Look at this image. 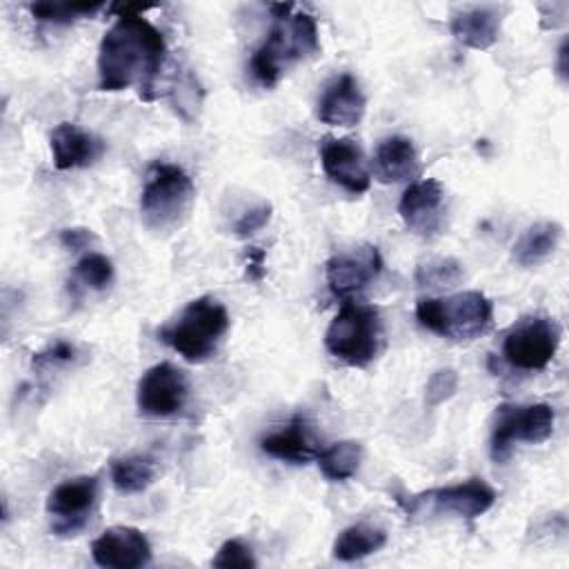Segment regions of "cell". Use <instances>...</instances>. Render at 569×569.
I'll return each instance as SVG.
<instances>
[{"label": "cell", "mask_w": 569, "mask_h": 569, "mask_svg": "<svg viewBox=\"0 0 569 569\" xmlns=\"http://www.w3.org/2000/svg\"><path fill=\"white\" fill-rule=\"evenodd\" d=\"M167 42L144 16H118L98 47V89L122 91L138 84L151 89L164 64Z\"/></svg>", "instance_id": "obj_1"}, {"label": "cell", "mask_w": 569, "mask_h": 569, "mask_svg": "<svg viewBox=\"0 0 569 569\" xmlns=\"http://www.w3.org/2000/svg\"><path fill=\"white\" fill-rule=\"evenodd\" d=\"M291 9L293 4H271L273 24L249 60L251 76L262 87H273L289 64L320 51L318 24L313 16L305 11L291 13Z\"/></svg>", "instance_id": "obj_2"}, {"label": "cell", "mask_w": 569, "mask_h": 569, "mask_svg": "<svg viewBox=\"0 0 569 569\" xmlns=\"http://www.w3.org/2000/svg\"><path fill=\"white\" fill-rule=\"evenodd\" d=\"M229 331L227 307L213 296H200L162 327L156 336L189 362L209 360Z\"/></svg>", "instance_id": "obj_3"}, {"label": "cell", "mask_w": 569, "mask_h": 569, "mask_svg": "<svg viewBox=\"0 0 569 569\" xmlns=\"http://www.w3.org/2000/svg\"><path fill=\"white\" fill-rule=\"evenodd\" d=\"M196 200V187L189 173L171 162H156L149 169L140 193L142 222L153 231L180 227Z\"/></svg>", "instance_id": "obj_4"}, {"label": "cell", "mask_w": 569, "mask_h": 569, "mask_svg": "<svg viewBox=\"0 0 569 569\" xmlns=\"http://www.w3.org/2000/svg\"><path fill=\"white\" fill-rule=\"evenodd\" d=\"M418 322L449 340H473L487 331L493 318L491 300L480 291H462L449 298H420Z\"/></svg>", "instance_id": "obj_5"}, {"label": "cell", "mask_w": 569, "mask_h": 569, "mask_svg": "<svg viewBox=\"0 0 569 569\" xmlns=\"http://www.w3.org/2000/svg\"><path fill=\"white\" fill-rule=\"evenodd\" d=\"M382 322L371 305L345 302L325 331L327 351L349 367H367L380 351Z\"/></svg>", "instance_id": "obj_6"}, {"label": "cell", "mask_w": 569, "mask_h": 569, "mask_svg": "<svg viewBox=\"0 0 569 569\" xmlns=\"http://www.w3.org/2000/svg\"><path fill=\"white\" fill-rule=\"evenodd\" d=\"M556 413L547 402L533 405H500L496 407L491 422L489 451L493 462H505L511 456L516 442L538 445L551 438Z\"/></svg>", "instance_id": "obj_7"}, {"label": "cell", "mask_w": 569, "mask_h": 569, "mask_svg": "<svg viewBox=\"0 0 569 569\" xmlns=\"http://www.w3.org/2000/svg\"><path fill=\"white\" fill-rule=\"evenodd\" d=\"M496 489L487 485L482 478H469L465 482H456L449 487L429 489L409 500H402L405 513L409 518L416 516H456V518H478L489 511L496 502Z\"/></svg>", "instance_id": "obj_8"}, {"label": "cell", "mask_w": 569, "mask_h": 569, "mask_svg": "<svg viewBox=\"0 0 569 569\" xmlns=\"http://www.w3.org/2000/svg\"><path fill=\"white\" fill-rule=\"evenodd\" d=\"M562 340V327L549 316H529L516 322L502 340L505 360L520 371L545 369Z\"/></svg>", "instance_id": "obj_9"}, {"label": "cell", "mask_w": 569, "mask_h": 569, "mask_svg": "<svg viewBox=\"0 0 569 569\" xmlns=\"http://www.w3.org/2000/svg\"><path fill=\"white\" fill-rule=\"evenodd\" d=\"M100 496L98 476H78L60 482L47 498L51 531L60 538L78 536L91 520Z\"/></svg>", "instance_id": "obj_10"}, {"label": "cell", "mask_w": 569, "mask_h": 569, "mask_svg": "<svg viewBox=\"0 0 569 569\" xmlns=\"http://www.w3.org/2000/svg\"><path fill=\"white\" fill-rule=\"evenodd\" d=\"M189 396V380L182 369L171 362L149 367L136 387V405L142 416L169 418L178 413Z\"/></svg>", "instance_id": "obj_11"}, {"label": "cell", "mask_w": 569, "mask_h": 569, "mask_svg": "<svg viewBox=\"0 0 569 569\" xmlns=\"http://www.w3.org/2000/svg\"><path fill=\"white\" fill-rule=\"evenodd\" d=\"M382 271V256L376 244H362L358 249L336 253L325 264V278L333 296L347 298L365 289Z\"/></svg>", "instance_id": "obj_12"}, {"label": "cell", "mask_w": 569, "mask_h": 569, "mask_svg": "<svg viewBox=\"0 0 569 569\" xmlns=\"http://www.w3.org/2000/svg\"><path fill=\"white\" fill-rule=\"evenodd\" d=\"M91 558L104 569H138L151 562V545L136 527H109L91 542Z\"/></svg>", "instance_id": "obj_13"}, {"label": "cell", "mask_w": 569, "mask_h": 569, "mask_svg": "<svg viewBox=\"0 0 569 569\" xmlns=\"http://www.w3.org/2000/svg\"><path fill=\"white\" fill-rule=\"evenodd\" d=\"M320 164L325 176L349 193H365L371 184L362 149L349 138H322Z\"/></svg>", "instance_id": "obj_14"}, {"label": "cell", "mask_w": 569, "mask_h": 569, "mask_svg": "<svg viewBox=\"0 0 569 569\" xmlns=\"http://www.w3.org/2000/svg\"><path fill=\"white\" fill-rule=\"evenodd\" d=\"M442 184L436 178H422L405 189L398 202V213L409 231L431 238L442 227Z\"/></svg>", "instance_id": "obj_15"}, {"label": "cell", "mask_w": 569, "mask_h": 569, "mask_svg": "<svg viewBox=\"0 0 569 569\" xmlns=\"http://www.w3.org/2000/svg\"><path fill=\"white\" fill-rule=\"evenodd\" d=\"M49 147H51L53 167L60 171L91 167L107 151V144L102 138L80 129L73 122H60L49 136Z\"/></svg>", "instance_id": "obj_16"}, {"label": "cell", "mask_w": 569, "mask_h": 569, "mask_svg": "<svg viewBox=\"0 0 569 569\" xmlns=\"http://www.w3.org/2000/svg\"><path fill=\"white\" fill-rule=\"evenodd\" d=\"M367 109V98L351 73H342L333 78L320 100H318V118L331 127H356Z\"/></svg>", "instance_id": "obj_17"}, {"label": "cell", "mask_w": 569, "mask_h": 569, "mask_svg": "<svg viewBox=\"0 0 569 569\" xmlns=\"http://www.w3.org/2000/svg\"><path fill=\"white\" fill-rule=\"evenodd\" d=\"M502 27V9L498 7H469L451 16V36L476 51H485L498 42Z\"/></svg>", "instance_id": "obj_18"}, {"label": "cell", "mask_w": 569, "mask_h": 569, "mask_svg": "<svg viewBox=\"0 0 569 569\" xmlns=\"http://www.w3.org/2000/svg\"><path fill=\"white\" fill-rule=\"evenodd\" d=\"M262 453L291 462V465H307L318 456L316 440L311 436V429L305 418L296 416L291 422H287L282 429H276L260 438Z\"/></svg>", "instance_id": "obj_19"}, {"label": "cell", "mask_w": 569, "mask_h": 569, "mask_svg": "<svg viewBox=\"0 0 569 569\" xmlns=\"http://www.w3.org/2000/svg\"><path fill=\"white\" fill-rule=\"evenodd\" d=\"M420 171L418 151L413 142L405 136H389L380 140L373 153V176L382 184L402 182Z\"/></svg>", "instance_id": "obj_20"}, {"label": "cell", "mask_w": 569, "mask_h": 569, "mask_svg": "<svg viewBox=\"0 0 569 569\" xmlns=\"http://www.w3.org/2000/svg\"><path fill=\"white\" fill-rule=\"evenodd\" d=\"M562 227L553 220L529 224L511 247V258L518 267H536L545 262L560 244Z\"/></svg>", "instance_id": "obj_21"}, {"label": "cell", "mask_w": 569, "mask_h": 569, "mask_svg": "<svg viewBox=\"0 0 569 569\" xmlns=\"http://www.w3.org/2000/svg\"><path fill=\"white\" fill-rule=\"evenodd\" d=\"M385 545H387L385 529L369 522H356L338 533L331 547V556L340 562H353L380 551Z\"/></svg>", "instance_id": "obj_22"}, {"label": "cell", "mask_w": 569, "mask_h": 569, "mask_svg": "<svg viewBox=\"0 0 569 569\" xmlns=\"http://www.w3.org/2000/svg\"><path fill=\"white\" fill-rule=\"evenodd\" d=\"M316 460L327 480L342 482L358 473L362 462V445L356 440H340L318 451Z\"/></svg>", "instance_id": "obj_23"}, {"label": "cell", "mask_w": 569, "mask_h": 569, "mask_svg": "<svg viewBox=\"0 0 569 569\" xmlns=\"http://www.w3.org/2000/svg\"><path fill=\"white\" fill-rule=\"evenodd\" d=\"M111 482L120 493H140L156 478V462L149 456H122L111 460Z\"/></svg>", "instance_id": "obj_24"}, {"label": "cell", "mask_w": 569, "mask_h": 569, "mask_svg": "<svg viewBox=\"0 0 569 569\" xmlns=\"http://www.w3.org/2000/svg\"><path fill=\"white\" fill-rule=\"evenodd\" d=\"M113 280V262L102 253H87L73 267V278L69 280V289L87 287L93 291H102Z\"/></svg>", "instance_id": "obj_25"}, {"label": "cell", "mask_w": 569, "mask_h": 569, "mask_svg": "<svg viewBox=\"0 0 569 569\" xmlns=\"http://www.w3.org/2000/svg\"><path fill=\"white\" fill-rule=\"evenodd\" d=\"M416 282L420 287H431V289H442V287H453L458 284L462 278H465V269L462 264L456 260V258H429V260H422L418 267H416V273H413Z\"/></svg>", "instance_id": "obj_26"}, {"label": "cell", "mask_w": 569, "mask_h": 569, "mask_svg": "<svg viewBox=\"0 0 569 569\" xmlns=\"http://www.w3.org/2000/svg\"><path fill=\"white\" fill-rule=\"evenodd\" d=\"M102 7L104 2H31L29 11L38 22L69 24L98 13Z\"/></svg>", "instance_id": "obj_27"}, {"label": "cell", "mask_w": 569, "mask_h": 569, "mask_svg": "<svg viewBox=\"0 0 569 569\" xmlns=\"http://www.w3.org/2000/svg\"><path fill=\"white\" fill-rule=\"evenodd\" d=\"M211 565L220 567V569H253L258 562L253 558L251 547H247L238 538H229V540H224L220 545V549L213 556Z\"/></svg>", "instance_id": "obj_28"}, {"label": "cell", "mask_w": 569, "mask_h": 569, "mask_svg": "<svg viewBox=\"0 0 569 569\" xmlns=\"http://www.w3.org/2000/svg\"><path fill=\"white\" fill-rule=\"evenodd\" d=\"M458 373L453 369H438L431 373L427 387H425V405L429 409L440 407L442 402H447L449 398L456 396L458 391Z\"/></svg>", "instance_id": "obj_29"}, {"label": "cell", "mask_w": 569, "mask_h": 569, "mask_svg": "<svg viewBox=\"0 0 569 569\" xmlns=\"http://www.w3.org/2000/svg\"><path fill=\"white\" fill-rule=\"evenodd\" d=\"M76 347L67 340H56L51 342L47 349L33 353L31 358V367L36 373H44V371H51V369H58V367H64V365H71L76 360Z\"/></svg>", "instance_id": "obj_30"}, {"label": "cell", "mask_w": 569, "mask_h": 569, "mask_svg": "<svg viewBox=\"0 0 569 569\" xmlns=\"http://www.w3.org/2000/svg\"><path fill=\"white\" fill-rule=\"evenodd\" d=\"M271 213H273V207L269 202H258L249 209H244L236 222H233V233L238 238H249L253 233H258L262 227L269 224L271 220Z\"/></svg>", "instance_id": "obj_31"}, {"label": "cell", "mask_w": 569, "mask_h": 569, "mask_svg": "<svg viewBox=\"0 0 569 569\" xmlns=\"http://www.w3.org/2000/svg\"><path fill=\"white\" fill-rule=\"evenodd\" d=\"M93 240L96 236L91 233V229H84V227H67L60 231V244L71 251L87 249Z\"/></svg>", "instance_id": "obj_32"}, {"label": "cell", "mask_w": 569, "mask_h": 569, "mask_svg": "<svg viewBox=\"0 0 569 569\" xmlns=\"http://www.w3.org/2000/svg\"><path fill=\"white\" fill-rule=\"evenodd\" d=\"M264 276V251L258 247L247 249V278L260 282Z\"/></svg>", "instance_id": "obj_33"}, {"label": "cell", "mask_w": 569, "mask_h": 569, "mask_svg": "<svg viewBox=\"0 0 569 569\" xmlns=\"http://www.w3.org/2000/svg\"><path fill=\"white\" fill-rule=\"evenodd\" d=\"M567 49H569V40L562 38V42L558 47V62H556V71L562 82H567Z\"/></svg>", "instance_id": "obj_34"}]
</instances>
